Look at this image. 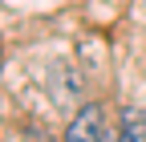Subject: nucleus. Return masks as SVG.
<instances>
[{"label": "nucleus", "instance_id": "1", "mask_svg": "<svg viewBox=\"0 0 146 142\" xmlns=\"http://www.w3.org/2000/svg\"><path fill=\"white\" fill-rule=\"evenodd\" d=\"M65 142H106V118H102V106H81V114L69 122Z\"/></svg>", "mask_w": 146, "mask_h": 142}, {"label": "nucleus", "instance_id": "2", "mask_svg": "<svg viewBox=\"0 0 146 142\" xmlns=\"http://www.w3.org/2000/svg\"><path fill=\"white\" fill-rule=\"evenodd\" d=\"M118 142H146V118L142 110H122V134Z\"/></svg>", "mask_w": 146, "mask_h": 142}, {"label": "nucleus", "instance_id": "3", "mask_svg": "<svg viewBox=\"0 0 146 142\" xmlns=\"http://www.w3.org/2000/svg\"><path fill=\"white\" fill-rule=\"evenodd\" d=\"M106 142H118V138H110V134H106Z\"/></svg>", "mask_w": 146, "mask_h": 142}]
</instances>
